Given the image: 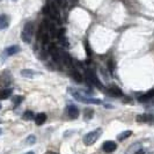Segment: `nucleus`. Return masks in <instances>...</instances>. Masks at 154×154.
<instances>
[{
  "label": "nucleus",
  "instance_id": "obj_1",
  "mask_svg": "<svg viewBox=\"0 0 154 154\" xmlns=\"http://www.w3.org/2000/svg\"><path fill=\"white\" fill-rule=\"evenodd\" d=\"M69 92L72 94V96H73L75 100L80 101V102H82V103H87V104H101V103H102V101L99 100V99L87 97V96L82 95V94H80L78 91H74V89H72V88H69Z\"/></svg>",
  "mask_w": 154,
  "mask_h": 154
},
{
  "label": "nucleus",
  "instance_id": "obj_2",
  "mask_svg": "<svg viewBox=\"0 0 154 154\" xmlns=\"http://www.w3.org/2000/svg\"><path fill=\"white\" fill-rule=\"evenodd\" d=\"M101 134H102V129H95L93 131L88 132L84 137V144L87 145V146H91V145H93L97 139L100 138Z\"/></svg>",
  "mask_w": 154,
  "mask_h": 154
},
{
  "label": "nucleus",
  "instance_id": "obj_3",
  "mask_svg": "<svg viewBox=\"0 0 154 154\" xmlns=\"http://www.w3.org/2000/svg\"><path fill=\"white\" fill-rule=\"evenodd\" d=\"M32 31H34V24L31 22H27L23 27V30L21 32V38L24 43H30L32 37Z\"/></svg>",
  "mask_w": 154,
  "mask_h": 154
},
{
  "label": "nucleus",
  "instance_id": "obj_4",
  "mask_svg": "<svg viewBox=\"0 0 154 154\" xmlns=\"http://www.w3.org/2000/svg\"><path fill=\"white\" fill-rule=\"evenodd\" d=\"M43 13L44 14H48L49 16H51L54 20H58L59 19V13H58V9L56 8V5H54V1L49 0L48 4L45 5V7L43 8Z\"/></svg>",
  "mask_w": 154,
  "mask_h": 154
},
{
  "label": "nucleus",
  "instance_id": "obj_5",
  "mask_svg": "<svg viewBox=\"0 0 154 154\" xmlns=\"http://www.w3.org/2000/svg\"><path fill=\"white\" fill-rule=\"evenodd\" d=\"M85 75H86L87 81H88L89 84L95 85L96 87H99V88H102V84H101V81L99 80V78L96 77V74H95V72H94L93 69H86Z\"/></svg>",
  "mask_w": 154,
  "mask_h": 154
},
{
  "label": "nucleus",
  "instance_id": "obj_6",
  "mask_svg": "<svg viewBox=\"0 0 154 154\" xmlns=\"http://www.w3.org/2000/svg\"><path fill=\"white\" fill-rule=\"evenodd\" d=\"M136 121L138 123H153L154 122V115L152 114H141L136 117Z\"/></svg>",
  "mask_w": 154,
  "mask_h": 154
},
{
  "label": "nucleus",
  "instance_id": "obj_7",
  "mask_svg": "<svg viewBox=\"0 0 154 154\" xmlns=\"http://www.w3.org/2000/svg\"><path fill=\"white\" fill-rule=\"evenodd\" d=\"M102 149H103L106 153H112L114 151L117 149V144H116L115 141H111V140L104 141V143H103V146H102Z\"/></svg>",
  "mask_w": 154,
  "mask_h": 154
},
{
  "label": "nucleus",
  "instance_id": "obj_8",
  "mask_svg": "<svg viewBox=\"0 0 154 154\" xmlns=\"http://www.w3.org/2000/svg\"><path fill=\"white\" fill-rule=\"evenodd\" d=\"M108 92L111 96H115V97H121V96H123V92L121 91L119 87H117L116 85L110 86L108 88Z\"/></svg>",
  "mask_w": 154,
  "mask_h": 154
},
{
  "label": "nucleus",
  "instance_id": "obj_9",
  "mask_svg": "<svg viewBox=\"0 0 154 154\" xmlns=\"http://www.w3.org/2000/svg\"><path fill=\"white\" fill-rule=\"evenodd\" d=\"M67 112H69V116L71 119H75V118H78V116H79V109L75 106L71 104V106H69V108H67Z\"/></svg>",
  "mask_w": 154,
  "mask_h": 154
},
{
  "label": "nucleus",
  "instance_id": "obj_10",
  "mask_svg": "<svg viewBox=\"0 0 154 154\" xmlns=\"http://www.w3.org/2000/svg\"><path fill=\"white\" fill-rule=\"evenodd\" d=\"M9 26V19L6 14H0V30H4Z\"/></svg>",
  "mask_w": 154,
  "mask_h": 154
},
{
  "label": "nucleus",
  "instance_id": "obj_11",
  "mask_svg": "<svg viewBox=\"0 0 154 154\" xmlns=\"http://www.w3.org/2000/svg\"><path fill=\"white\" fill-rule=\"evenodd\" d=\"M20 51H21V48L19 45H12L5 49V54H7V56H13V54H19Z\"/></svg>",
  "mask_w": 154,
  "mask_h": 154
},
{
  "label": "nucleus",
  "instance_id": "obj_12",
  "mask_svg": "<svg viewBox=\"0 0 154 154\" xmlns=\"http://www.w3.org/2000/svg\"><path fill=\"white\" fill-rule=\"evenodd\" d=\"M153 97H154V89H151V91H148L146 94L139 96L138 100H139V102H147V101L152 100Z\"/></svg>",
  "mask_w": 154,
  "mask_h": 154
},
{
  "label": "nucleus",
  "instance_id": "obj_13",
  "mask_svg": "<svg viewBox=\"0 0 154 154\" xmlns=\"http://www.w3.org/2000/svg\"><path fill=\"white\" fill-rule=\"evenodd\" d=\"M60 59H62V62L66 65V66H72V58H71V56H69L67 52H60Z\"/></svg>",
  "mask_w": 154,
  "mask_h": 154
},
{
  "label": "nucleus",
  "instance_id": "obj_14",
  "mask_svg": "<svg viewBox=\"0 0 154 154\" xmlns=\"http://www.w3.org/2000/svg\"><path fill=\"white\" fill-rule=\"evenodd\" d=\"M12 95V88H1L0 89V100H6Z\"/></svg>",
  "mask_w": 154,
  "mask_h": 154
},
{
  "label": "nucleus",
  "instance_id": "obj_15",
  "mask_svg": "<svg viewBox=\"0 0 154 154\" xmlns=\"http://www.w3.org/2000/svg\"><path fill=\"white\" fill-rule=\"evenodd\" d=\"M46 121V115L44 112H41L38 115H36L35 117V123L36 125H42V124H44Z\"/></svg>",
  "mask_w": 154,
  "mask_h": 154
},
{
  "label": "nucleus",
  "instance_id": "obj_16",
  "mask_svg": "<svg viewBox=\"0 0 154 154\" xmlns=\"http://www.w3.org/2000/svg\"><path fill=\"white\" fill-rule=\"evenodd\" d=\"M36 74L37 73L35 71H32V69H22L21 71V75L26 78H32L34 75H36Z\"/></svg>",
  "mask_w": 154,
  "mask_h": 154
},
{
  "label": "nucleus",
  "instance_id": "obj_17",
  "mask_svg": "<svg viewBox=\"0 0 154 154\" xmlns=\"http://www.w3.org/2000/svg\"><path fill=\"white\" fill-rule=\"evenodd\" d=\"M131 134H132V131H131V130H126V131L122 132L121 134H118V136H117V139H118L119 141H123L124 139L129 138V137H130Z\"/></svg>",
  "mask_w": 154,
  "mask_h": 154
},
{
  "label": "nucleus",
  "instance_id": "obj_18",
  "mask_svg": "<svg viewBox=\"0 0 154 154\" xmlns=\"http://www.w3.org/2000/svg\"><path fill=\"white\" fill-rule=\"evenodd\" d=\"M71 75H72V78H73L77 82H82V77H81V74H80L78 71H72V72H71Z\"/></svg>",
  "mask_w": 154,
  "mask_h": 154
},
{
  "label": "nucleus",
  "instance_id": "obj_19",
  "mask_svg": "<svg viewBox=\"0 0 154 154\" xmlns=\"http://www.w3.org/2000/svg\"><path fill=\"white\" fill-rule=\"evenodd\" d=\"M84 115H85V119H92L93 116H94V110H93V109H91V108L85 109Z\"/></svg>",
  "mask_w": 154,
  "mask_h": 154
},
{
  "label": "nucleus",
  "instance_id": "obj_20",
  "mask_svg": "<svg viewBox=\"0 0 154 154\" xmlns=\"http://www.w3.org/2000/svg\"><path fill=\"white\" fill-rule=\"evenodd\" d=\"M36 116H34V112L32 111H26L24 114H23V118L26 119V121H30V119H32V118H35Z\"/></svg>",
  "mask_w": 154,
  "mask_h": 154
},
{
  "label": "nucleus",
  "instance_id": "obj_21",
  "mask_svg": "<svg viewBox=\"0 0 154 154\" xmlns=\"http://www.w3.org/2000/svg\"><path fill=\"white\" fill-rule=\"evenodd\" d=\"M85 49H86L87 54L91 57V56H92V50H91V46H89V44H88V42H87V41L85 42Z\"/></svg>",
  "mask_w": 154,
  "mask_h": 154
},
{
  "label": "nucleus",
  "instance_id": "obj_22",
  "mask_svg": "<svg viewBox=\"0 0 154 154\" xmlns=\"http://www.w3.org/2000/svg\"><path fill=\"white\" fill-rule=\"evenodd\" d=\"M22 100H23L22 96H15V97L13 99V102H14V104H15V106H17L19 103H21V101Z\"/></svg>",
  "mask_w": 154,
  "mask_h": 154
},
{
  "label": "nucleus",
  "instance_id": "obj_23",
  "mask_svg": "<svg viewBox=\"0 0 154 154\" xmlns=\"http://www.w3.org/2000/svg\"><path fill=\"white\" fill-rule=\"evenodd\" d=\"M35 141H36V138H35L34 136H30V137H28V138H27V143H28V144H30V145L35 144Z\"/></svg>",
  "mask_w": 154,
  "mask_h": 154
},
{
  "label": "nucleus",
  "instance_id": "obj_24",
  "mask_svg": "<svg viewBox=\"0 0 154 154\" xmlns=\"http://www.w3.org/2000/svg\"><path fill=\"white\" fill-rule=\"evenodd\" d=\"M109 69H110V71H112V69H114V64H112V60H109Z\"/></svg>",
  "mask_w": 154,
  "mask_h": 154
},
{
  "label": "nucleus",
  "instance_id": "obj_25",
  "mask_svg": "<svg viewBox=\"0 0 154 154\" xmlns=\"http://www.w3.org/2000/svg\"><path fill=\"white\" fill-rule=\"evenodd\" d=\"M134 154H145V151H144V149H139V151H137Z\"/></svg>",
  "mask_w": 154,
  "mask_h": 154
},
{
  "label": "nucleus",
  "instance_id": "obj_26",
  "mask_svg": "<svg viewBox=\"0 0 154 154\" xmlns=\"http://www.w3.org/2000/svg\"><path fill=\"white\" fill-rule=\"evenodd\" d=\"M45 154H58V153H56V152H52V151H48Z\"/></svg>",
  "mask_w": 154,
  "mask_h": 154
},
{
  "label": "nucleus",
  "instance_id": "obj_27",
  "mask_svg": "<svg viewBox=\"0 0 154 154\" xmlns=\"http://www.w3.org/2000/svg\"><path fill=\"white\" fill-rule=\"evenodd\" d=\"M27 154H34V152H28Z\"/></svg>",
  "mask_w": 154,
  "mask_h": 154
},
{
  "label": "nucleus",
  "instance_id": "obj_28",
  "mask_svg": "<svg viewBox=\"0 0 154 154\" xmlns=\"http://www.w3.org/2000/svg\"><path fill=\"white\" fill-rule=\"evenodd\" d=\"M0 123H1V119H0Z\"/></svg>",
  "mask_w": 154,
  "mask_h": 154
},
{
  "label": "nucleus",
  "instance_id": "obj_29",
  "mask_svg": "<svg viewBox=\"0 0 154 154\" xmlns=\"http://www.w3.org/2000/svg\"><path fill=\"white\" fill-rule=\"evenodd\" d=\"M0 133H1V130H0Z\"/></svg>",
  "mask_w": 154,
  "mask_h": 154
},
{
  "label": "nucleus",
  "instance_id": "obj_30",
  "mask_svg": "<svg viewBox=\"0 0 154 154\" xmlns=\"http://www.w3.org/2000/svg\"><path fill=\"white\" fill-rule=\"evenodd\" d=\"M0 108H1V106H0Z\"/></svg>",
  "mask_w": 154,
  "mask_h": 154
},
{
  "label": "nucleus",
  "instance_id": "obj_31",
  "mask_svg": "<svg viewBox=\"0 0 154 154\" xmlns=\"http://www.w3.org/2000/svg\"><path fill=\"white\" fill-rule=\"evenodd\" d=\"M14 1H16V0H14Z\"/></svg>",
  "mask_w": 154,
  "mask_h": 154
}]
</instances>
